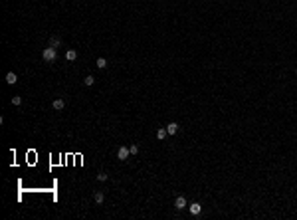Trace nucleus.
I'll list each match as a JSON object with an SVG mask.
<instances>
[{
    "label": "nucleus",
    "instance_id": "obj_1",
    "mask_svg": "<svg viewBox=\"0 0 297 220\" xmlns=\"http://www.w3.org/2000/svg\"><path fill=\"white\" fill-rule=\"evenodd\" d=\"M42 58H44L46 62H56V58H58V52H56V48H52V46L44 48V52H42Z\"/></svg>",
    "mask_w": 297,
    "mask_h": 220
},
{
    "label": "nucleus",
    "instance_id": "obj_2",
    "mask_svg": "<svg viewBox=\"0 0 297 220\" xmlns=\"http://www.w3.org/2000/svg\"><path fill=\"white\" fill-rule=\"evenodd\" d=\"M129 155H131L129 147H119V151H117V159L125 161V159H129Z\"/></svg>",
    "mask_w": 297,
    "mask_h": 220
},
{
    "label": "nucleus",
    "instance_id": "obj_3",
    "mask_svg": "<svg viewBox=\"0 0 297 220\" xmlns=\"http://www.w3.org/2000/svg\"><path fill=\"white\" fill-rule=\"evenodd\" d=\"M52 107H53V109H56V111H61V109H64V107H66V101L61 99V97H58V99H53Z\"/></svg>",
    "mask_w": 297,
    "mask_h": 220
},
{
    "label": "nucleus",
    "instance_id": "obj_4",
    "mask_svg": "<svg viewBox=\"0 0 297 220\" xmlns=\"http://www.w3.org/2000/svg\"><path fill=\"white\" fill-rule=\"evenodd\" d=\"M174 206H176L178 210H182V208H186V198H184V196H178V198L174 200Z\"/></svg>",
    "mask_w": 297,
    "mask_h": 220
},
{
    "label": "nucleus",
    "instance_id": "obj_5",
    "mask_svg": "<svg viewBox=\"0 0 297 220\" xmlns=\"http://www.w3.org/2000/svg\"><path fill=\"white\" fill-rule=\"evenodd\" d=\"M16 81H18L16 73H14V72H8V73H6V83H8V85H14Z\"/></svg>",
    "mask_w": 297,
    "mask_h": 220
},
{
    "label": "nucleus",
    "instance_id": "obj_6",
    "mask_svg": "<svg viewBox=\"0 0 297 220\" xmlns=\"http://www.w3.org/2000/svg\"><path fill=\"white\" fill-rule=\"evenodd\" d=\"M176 131H178V123H168L166 125V133L168 135H174Z\"/></svg>",
    "mask_w": 297,
    "mask_h": 220
},
{
    "label": "nucleus",
    "instance_id": "obj_7",
    "mask_svg": "<svg viewBox=\"0 0 297 220\" xmlns=\"http://www.w3.org/2000/svg\"><path fill=\"white\" fill-rule=\"evenodd\" d=\"M50 46H52V48L61 46V38H59V36H52V38H50Z\"/></svg>",
    "mask_w": 297,
    "mask_h": 220
},
{
    "label": "nucleus",
    "instance_id": "obj_8",
    "mask_svg": "<svg viewBox=\"0 0 297 220\" xmlns=\"http://www.w3.org/2000/svg\"><path fill=\"white\" fill-rule=\"evenodd\" d=\"M188 208H190V212L194 214V216H196V214H200V210H202V206H200L198 202H192V204H190Z\"/></svg>",
    "mask_w": 297,
    "mask_h": 220
},
{
    "label": "nucleus",
    "instance_id": "obj_9",
    "mask_svg": "<svg viewBox=\"0 0 297 220\" xmlns=\"http://www.w3.org/2000/svg\"><path fill=\"white\" fill-rule=\"evenodd\" d=\"M95 66H97L99 69H105V67H107V60H105V58H97Z\"/></svg>",
    "mask_w": 297,
    "mask_h": 220
},
{
    "label": "nucleus",
    "instance_id": "obj_10",
    "mask_svg": "<svg viewBox=\"0 0 297 220\" xmlns=\"http://www.w3.org/2000/svg\"><path fill=\"white\" fill-rule=\"evenodd\" d=\"M103 200H105V194L101 192V190H97V192H95V202H97V204H103Z\"/></svg>",
    "mask_w": 297,
    "mask_h": 220
},
{
    "label": "nucleus",
    "instance_id": "obj_11",
    "mask_svg": "<svg viewBox=\"0 0 297 220\" xmlns=\"http://www.w3.org/2000/svg\"><path fill=\"white\" fill-rule=\"evenodd\" d=\"M66 58H67V60H69V62H73V60H75V58H77V52H75V50H67Z\"/></svg>",
    "mask_w": 297,
    "mask_h": 220
},
{
    "label": "nucleus",
    "instance_id": "obj_12",
    "mask_svg": "<svg viewBox=\"0 0 297 220\" xmlns=\"http://www.w3.org/2000/svg\"><path fill=\"white\" fill-rule=\"evenodd\" d=\"M166 135H168V133H166V129H158V131H157V139H160V141H163V139L166 137Z\"/></svg>",
    "mask_w": 297,
    "mask_h": 220
},
{
    "label": "nucleus",
    "instance_id": "obj_13",
    "mask_svg": "<svg viewBox=\"0 0 297 220\" xmlns=\"http://www.w3.org/2000/svg\"><path fill=\"white\" fill-rule=\"evenodd\" d=\"M83 83H85V85H89V87H91L93 83H95V80H93V75H87L85 80H83Z\"/></svg>",
    "mask_w": 297,
    "mask_h": 220
},
{
    "label": "nucleus",
    "instance_id": "obj_14",
    "mask_svg": "<svg viewBox=\"0 0 297 220\" xmlns=\"http://www.w3.org/2000/svg\"><path fill=\"white\" fill-rule=\"evenodd\" d=\"M20 103H22V97H20V95H14L12 97V105H20Z\"/></svg>",
    "mask_w": 297,
    "mask_h": 220
},
{
    "label": "nucleus",
    "instance_id": "obj_15",
    "mask_svg": "<svg viewBox=\"0 0 297 220\" xmlns=\"http://www.w3.org/2000/svg\"><path fill=\"white\" fill-rule=\"evenodd\" d=\"M97 180L105 182V180H107V173H99V174H97Z\"/></svg>",
    "mask_w": 297,
    "mask_h": 220
},
{
    "label": "nucleus",
    "instance_id": "obj_16",
    "mask_svg": "<svg viewBox=\"0 0 297 220\" xmlns=\"http://www.w3.org/2000/svg\"><path fill=\"white\" fill-rule=\"evenodd\" d=\"M129 151H131V155H137L139 153V147L137 145H131V147H129Z\"/></svg>",
    "mask_w": 297,
    "mask_h": 220
}]
</instances>
